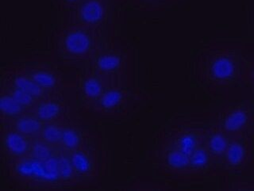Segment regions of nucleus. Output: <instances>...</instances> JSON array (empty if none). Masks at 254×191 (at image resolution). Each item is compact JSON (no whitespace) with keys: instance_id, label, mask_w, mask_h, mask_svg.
<instances>
[{"instance_id":"b1692460","label":"nucleus","mask_w":254,"mask_h":191,"mask_svg":"<svg viewBox=\"0 0 254 191\" xmlns=\"http://www.w3.org/2000/svg\"><path fill=\"white\" fill-rule=\"evenodd\" d=\"M246 84L253 86L254 88V60L249 68L247 77H246Z\"/></svg>"},{"instance_id":"393cba45","label":"nucleus","mask_w":254,"mask_h":191,"mask_svg":"<svg viewBox=\"0 0 254 191\" xmlns=\"http://www.w3.org/2000/svg\"><path fill=\"white\" fill-rule=\"evenodd\" d=\"M112 1L117 2V3H120V4H124V3L127 2V0H112Z\"/></svg>"},{"instance_id":"9d476101","label":"nucleus","mask_w":254,"mask_h":191,"mask_svg":"<svg viewBox=\"0 0 254 191\" xmlns=\"http://www.w3.org/2000/svg\"><path fill=\"white\" fill-rule=\"evenodd\" d=\"M93 138L92 136H90L80 147L67 151L71 167L81 187L97 178L100 172L99 151L96 143H91Z\"/></svg>"},{"instance_id":"6e6552de","label":"nucleus","mask_w":254,"mask_h":191,"mask_svg":"<svg viewBox=\"0 0 254 191\" xmlns=\"http://www.w3.org/2000/svg\"><path fill=\"white\" fill-rule=\"evenodd\" d=\"M153 159L159 173L179 181H188L189 157L177 149L165 136L159 133Z\"/></svg>"},{"instance_id":"412c9836","label":"nucleus","mask_w":254,"mask_h":191,"mask_svg":"<svg viewBox=\"0 0 254 191\" xmlns=\"http://www.w3.org/2000/svg\"><path fill=\"white\" fill-rule=\"evenodd\" d=\"M30 111L19 101L15 99L13 96L6 91L1 89L0 92V118L1 123L7 122L18 116Z\"/></svg>"},{"instance_id":"1a4fd4ad","label":"nucleus","mask_w":254,"mask_h":191,"mask_svg":"<svg viewBox=\"0 0 254 191\" xmlns=\"http://www.w3.org/2000/svg\"><path fill=\"white\" fill-rule=\"evenodd\" d=\"M91 134L75 120L63 123L44 124L39 139L50 145L71 151L85 143Z\"/></svg>"},{"instance_id":"4be33fe9","label":"nucleus","mask_w":254,"mask_h":191,"mask_svg":"<svg viewBox=\"0 0 254 191\" xmlns=\"http://www.w3.org/2000/svg\"><path fill=\"white\" fill-rule=\"evenodd\" d=\"M181 0H127L136 10L145 12L164 11L178 3Z\"/></svg>"},{"instance_id":"7ed1b4c3","label":"nucleus","mask_w":254,"mask_h":191,"mask_svg":"<svg viewBox=\"0 0 254 191\" xmlns=\"http://www.w3.org/2000/svg\"><path fill=\"white\" fill-rule=\"evenodd\" d=\"M102 29L63 23L54 33L53 45L56 56L64 63L90 61L103 47Z\"/></svg>"},{"instance_id":"9b49d317","label":"nucleus","mask_w":254,"mask_h":191,"mask_svg":"<svg viewBox=\"0 0 254 191\" xmlns=\"http://www.w3.org/2000/svg\"><path fill=\"white\" fill-rule=\"evenodd\" d=\"M112 0H81L72 10L67 11L66 24H79L102 29L111 12ZM117 3V2H116Z\"/></svg>"},{"instance_id":"5701e85b","label":"nucleus","mask_w":254,"mask_h":191,"mask_svg":"<svg viewBox=\"0 0 254 191\" xmlns=\"http://www.w3.org/2000/svg\"><path fill=\"white\" fill-rule=\"evenodd\" d=\"M60 11H69L75 8L81 0H54Z\"/></svg>"},{"instance_id":"a211bd4d","label":"nucleus","mask_w":254,"mask_h":191,"mask_svg":"<svg viewBox=\"0 0 254 191\" xmlns=\"http://www.w3.org/2000/svg\"><path fill=\"white\" fill-rule=\"evenodd\" d=\"M214 176H218L217 162L202 143L189 158L187 182L201 181L206 178Z\"/></svg>"},{"instance_id":"aec40b11","label":"nucleus","mask_w":254,"mask_h":191,"mask_svg":"<svg viewBox=\"0 0 254 191\" xmlns=\"http://www.w3.org/2000/svg\"><path fill=\"white\" fill-rule=\"evenodd\" d=\"M2 123L9 124L22 134L33 138H39L45 124L38 119L31 111L26 112L9 122Z\"/></svg>"},{"instance_id":"4468645a","label":"nucleus","mask_w":254,"mask_h":191,"mask_svg":"<svg viewBox=\"0 0 254 191\" xmlns=\"http://www.w3.org/2000/svg\"><path fill=\"white\" fill-rule=\"evenodd\" d=\"M76 97L82 112H91V107L105 91L103 79L93 65L87 62L75 77ZM76 101V102H77Z\"/></svg>"},{"instance_id":"f03ea898","label":"nucleus","mask_w":254,"mask_h":191,"mask_svg":"<svg viewBox=\"0 0 254 191\" xmlns=\"http://www.w3.org/2000/svg\"><path fill=\"white\" fill-rule=\"evenodd\" d=\"M7 179L22 190H58L80 187L67 151L39 142L30 155L3 164Z\"/></svg>"},{"instance_id":"ddd939ff","label":"nucleus","mask_w":254,"mask_h":191,"mask_svg":"<svg viewBox=\"0 0 254 191\" xmlns=\"http://www.w3.org/2000/svg\"><path fill=\"white\" fill-rule=\"evenodd\" d=\"M214 123L230 135L250 133L254 122V115L246 102L226 105L214 114Z\"/></svg>"},{"instance_id":"dca6fc26","label":"nucleus","mask_w":254,"mask_h":191,"mask_svg":"<svg viewBox=\"0 0 254 191\" xmlns=\"http://www.w3.org/2000/svg\"><path fill=\"white\" fill-rule=\"evenodd\" d=\"M22 64L34 84L47 95L58 92L67 84L64 80L63 74L55 64L32 61Z\"/></svg>"},{"instance_id":"f8f14e48","label":"nucleus","mask_w":254,"mask_h":191,"mask_svg":"<svg viewBox=\"0 0 254 191\" xmlns=\"http://www.w3.org/2000/svg\"><path fill=\"white\" fill-rule=\"evenodd\" d=\"M252 159V139L250 133L234 136L224 155L217 163L218 176L239 173Z\"/></svg>"},{"instance_id":"423d86ee","label":"nucleus","mask_w":254,"mask_h":191,"mask_svg":"<svg viewBox=\"0 0 254 191\" xmlns=\"http://www.w3.org/2000/svg\"><path fill=\"white\" fill-rule=\"evenodd\" d=\"M1 89L6 91L30 110L40 99L48 96L28 76L22 63L2 68Z\"/></svg>"},{"instance_id":"20e7f679","label":"nucleus","mask_w":254,"mask_h":191,"mask_svg":"<svg viewBox=\"0 0 254 191\" xmlns=\"http://www.w3.org/2000/svg\"><path fill=\"white\" fill-rule=\"evenodd\" d=\"M107 88L131 86V51L123 42L104 44L90 60Z\"/></svg>"},{"instance_id":"f3484780","label":"nucleus","mask_w":254,"mask_h":191,"mask_svg":"<svg viewBox=\"0 0 254 191\" xmlns=\"http://www.w3.org/2000/svg\"><path fill=\"white\" fill-rule=\"evenodd\" d=\"M161 133L177 149L190 158L202 144L204 127L183 122Z\"/></svg>"},{"instance_id":"f257e3e1","label":"nucleus","mask_w":254,"mask_h":191,"mask_svg":"<svg viewBox=\"0 0 254 191\" xmlns=\"http://www.w3.org/2000/svg\"><path fill=\"white\" fill-rule=\"evenodd\" d=\"M254 60V45L211 41L194 58L193 75L197 84L215 98L231 88L246 84Z\"/></svg>"},{"instance_id":"0eeeda50","label":"nucleus","mask_w":254,"mask_h":191,"mask_svg":"<svg viewBox=\"0 0 254 191\" xmlns=\"http://www.w3.org/2000/svg\"><path fill=\"white\" fill-rule=\"evenodd\" d=\"M75 84H67L58 92L50 94L40 99L30 111L43 123H63L75 120L71 98L67 96L75 90Z\"/></svg>"},{"instance_id":"2eb2a0df","label":"nucleus","mask_w":254,"mask_h":191,"mask_svg":"<svg viewBox=\"0 0 254 191\" xmlns=\"http://www.w3.org/2000/svg\"><path fill=\"white\" fill-rule=\"evenodd\" d=\"M34 139L22 134L9 124L1 123L2 164L16 161L30 155Z\"/></svg>"},{"instance_id":"6ab92c4d","label":"nucleus","mask_w":254,"mask_h":191,"mask_svg":"<svg viewBox=\"0 0 254 191\" xmlns=\"http://www.w3.org/2000/svg\"><path fill=\"white\" fill-rule=\"evenodd\" d=\"M234 137L222 130L216 125L212 124L208 127H204L202 143L209 153L218 163L222 155H224Z\"/></svg>"},{"instance_id":"39448f33","label":"nucleus","mask_w":254,"mask_h":191,"mask_svg":"<svg viewBox=\"0 0 254 191\" xmlns=\"http://www.w3.org/2000/svg\"><path fill=\"white\" fill-rule=\"evenodd\" d=\"M149 99L150 95L140 88H107L91 111L102 118H127L137 110L141 102Z\"/></svg>"}]
</instances>
